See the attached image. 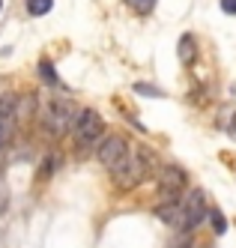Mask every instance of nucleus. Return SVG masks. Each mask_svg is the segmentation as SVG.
I'll return each mask as SVG.
<instances>
[{
    "label": "nucleus",
    "instance_id": "1",
    "mask_svg": "<svg viewBox=\"0 0 236 248\" xmlns=\"http://www.w3.org/2000/svg\"><path fill=\"white\" fill-rule=\"evenodd\" d=\"M153 153L147 147H138V150H129L126 153V158L114 168V180L120 188H135L141 186L143 180H147V173H150V165H153Z\"/></svg>",
    "mask_w": 236,
    "mask_h": 248
},
{
    "label": "nucleus",
    "instance_id": "2",
    "mask_svg": "<svg viewBox=\"0 0 236 248\" xmlns=\"http://www.w3.org/2000/svg\"><path fill=\"white\" fill-rule=\"evenodd\" d=\"M209 216V201L201 188H189L186 201H179V212H176V233H191V230Z\"/></svg>",
    "mask_w": 236,
    "mask_h": 248
},
{
    "label": "nucleus",
    "instance_id": "3",
    "mask_svg": "<svg viewBox=\"0 0 236 248\" xmlns=\"http://www.w3.org/2000/svg\"><path fill=\"white\" fill-rule=\"evenodd\" d=\"M39 120H42V126L51 132V135H66L72 129V123H75V108H72V102L66 99H45L39 105Z\"/></svg>",
    "mask_w": 236,
    "mask_h": 248
},
{
    "label": "nucleus",
    "instance_id": "4",
    "mask_svg": "<svg viewBox=\"0 0 236 248\" xmlns=\"http://www.w3.org/2000/svg\"><path fill=\"white\" fill-rule=\"evenodd\" d=\"M156 180H158V191H161V203L179 201V194H183L186 186H189L186 170L176 168V165H161L158 173H156Z\"/></svg>",
    "mask_w": 236,
    "mask_h": 248
},
{
    "label": "nucleus",
    "instance_id": "5",
    "mask_svg": "<svg viewBox=\"0 0 236 248\" xmlns=\"http://www.w3.org/2000/svg\"><path fill=\"white\" fill-rule=\"evenodd\" d=\"M102 132H105V120L99 117V111H93V108L78 111L75 123H72V135H75L78 147H90L96 138H102Z\"/></svg>",
    "mask_w": 236,
    "mask_h": 248
},
{
    "label": "nucleus",
    "instance_id": "6",
    "mask_svg": "<svg viewBox=\"0 0 236 248\" xmlns=\"http://www.w3.org/2000/svg\"><path fill=\"white\" fill-rule=\"evenodd\" d=\"M126 153H129L126 138H123V135H111V138H105L102 144H99V162H102L108 170H114L123 158H126Z\"/></svg>",
    "mask_w": 236,
    "mask_h": 248
},
{
    "label": "nucleus",
    "instance_id": "7",
    "mask_svg": "<svg viewBox=\"0 0 236 248\" xmlns=\"http://www.w3.org/2000/svg\"><path fill=\"white\" fill-rule=\"evenodd\" d=\"M176 54H179V60H183V63H191L194 54H197V51H194V39H191V36H183V39H179Z\"/></svg>",
    "mask_w": 236,
    "mask_h": 248
},
{
    "label": "nucleus",
    "instance_id": "8",
    "mask_svg": "<svg viewBox=\"0 0 236 248\" xmlns=\"http://www.w3.org/2000/svg\"><path fill=\"white\" fill-rule=\"evenodd\" d=\"M39 78H42L45 84H51V87H57V84H60V78H57V72H54L51 60H42V63H39Z\"/></svg>",
    "mask_w": 236,
    "mask_h": 248
},
{
    "label": "nucleus",
    "instance_id": "9",
    "mask_svg": "<svg viewBox=\"0 0 236 248\" xmlns=\"http://www.w3.org/2000/svg\"><path fill=\"white\" fill-rule=\"evenodd\" d=\"M51 6H54V0H27L30 15H45V12H51Z\"/></svg>",
    "mask_w": 236,
    "mask_h": 248
},
{
    "label": "nucleus",
    "instance_id": "10",
    "mask_svg": "<svg viewBox=\"0 0 236 248\" xmlns=\"http://www.w3.org/2000/svg\"><path fill=\"white\" fill-rule=\"evenodd\" d=\"M126 3H129L138 15H150V12H153V6H156V0H126Z\"/></svg>",
    "mask_w": 236,
    "mask_h": 248
},
{
    "label": "nucleus",
    "instance_id": "11",
    "mask_svg": "<svg viewBox=\"0 0 236 248\" xmlns=\"http://www.w3.org/2000/svg\"><path fill=\"white\" fill-rule=\"evenodd\" d=\"M206 218L212 221V227H215V233H224V230H227V221H224V216H221L219 209H209V216H206Z\"/></svg>",
    "mask_w": 236,
    "mask_h": 248
},
{
    "label": "nucleus",
    "instance_id": "12",
    "mask_svg": "<svg viewBox=\"0 0 236 248\" xmlns=\"http://www.w3.org/2000/svg\"><path fill=\"white\" fill-rule=\"evenodd\" d=\"M135 93H141V96H153V99L165 96V93H161L158 87H153V84H135Z\"/></svg>",
    "mask_w": 236,
    "mask_h": 248
},
{
    "label": "nucleus",
    "instance_id": "13",
    "mask_svg": "<svg viewBox=\"0 0 236 248\" xmlns=\"http://www.w3.org/2000/svg\"><path fill=\"white\" fill-rule=\"evenodd\" d=\"M171 248H194V242H191V233H179V236L171 242Z\"/></svg>",
    "mask_w": 236,
    "mask_h": 248
},
{
    "label": "nucleus",
    "instance_id": "14",
    "mask_svg": "<svg viewBox=\"0 0 236 248\" xmlns=\"http://www.w3.org/2000/svg\"><path fill=\"white\" fill-rule=\"evenodd\" d=\"M6 209H9V194H6L3 188H0V216H3Z\"/></svg>",
    "mask_w": 236,
    "mask_h": 248
},
{
    "label": "nucleus",
    "instance_id": "15",
    "mask_svg": "<svg viewBox=\"0 0 236 248\" xmlns=\"http://www.w3.org/2000/svg\"><path fill=\"white\" fill-rule=\"evenodd\" d=\"M221 9L227 15H236V0H221Z\"/></svg>",
    "mask_w": 236,
    "mask_h": 248
},
{
    "label": "nucleus",
    "instance_id": "16",
    "mask_svg": "<svg viewBox=\"0 0 236 248\" xmlns=\"http://www.w3.org/2000/svg\"><path fill=\"white\" fill-rule=\"evenodd\" d=\"M230 135L236 138V111H233V117H230Z\"/></svg>",
    "mask_w": 236,
    "mask_h": 248
},
{
    "label": "nucleus",
    "instance_id": "17",
    "mask_svg": "<svg viewBox=\"0 0 236 248\" xmlns=\"http://www.w3.org/2000/svg\"><path fill=\"white\" fill-rule=\"evenodd\" d=\"M0 168H3V155H0Z\"/></svg>",
    "mask_w": 236,
    "mask_h": 248
},
{
    "label": "nucleus",
    "instance_id": "18",
    "mask_svg": "<svg viewBox=\"0 0 236 248\" xmlns=\"http://www.w3.org/2000/svg\"><path fill=\"white\" fill-rule=\"evenodd\" d=\"M0 9H3V0H0Z\"/></svg>",
    "mask_w": 236,
    "mask_h": 248
}]
</instances>
